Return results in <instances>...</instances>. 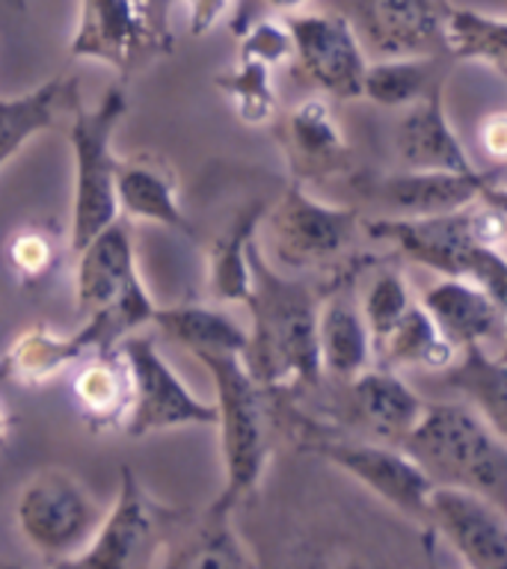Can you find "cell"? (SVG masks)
I'll list each match as a JSON object with an SVG mask.
<instances>
[{
  "mask_svg": "<svg viewBox=\"0 0 507 569\" xmlns=\"http://www.w3.org/2000/svg\"><path fill=\"white\" fill-rule=\"evenodd\" d=\"M274 69H267L265 62L243 60L229 71L217 74V89L229 98L231 110L238 113L243 124H267L276 116V89H274Z\"/></svg>",
  "mask_w": 507,
  "mask_h": 569,
  "instance_id": "d6a6232c",
  "label": "cell"
},
{
  "mask_svg": "<svg viewBox=\"0 0 507 569\" xmlns=\"http://www.w3.org/2000/svg\"><path fill=\"white\" fill-rule=\"evenodd\" d=\"M137 332L131 318L116 302L92 311L74 332H53L51 327L21 329L16 341L0 356V377L21 386H44L57 380L69 368H78L83 359L105 353L125 336Z\"/></svg>",
  "mask_w": 507,
  "mask_h": 569,
  "instance_id": "9c48e42d",
  "label": "cell"
},
{
  "mask_svg": "<svg viewBox=\"0 0 507 569\" xmlns=\"http://www.w3.org/2000/svg\"><path fill=\"white\" fill-rule=\"evenodd\" d=\"M172 567H217V569H243L252 567L247 546L238 540L231 528V516L205 513L193 537L181 542V549L172 551L167 560Z\"/></svg>",
  "mask_w": 507,
  "mask_h": 569,
  "instance_id": "1f68e13d",
  "label": "cell"
},
{
  "mask_svg": "<svg viewBox=\"0 0 507 569\" xmlns=\"http://www.w3.org/2000/svg\"><path fill=\"white\" fill-rule=\"evenodd\" d=\"M187 9L190 36H208L229 12L231 0H181Z\"/></svg>",
  "mask_w": 507,
  "mask_h": 569,
  "instance_id": "8d00e7d4",
  "label": "cell"
},
{
  "mask_svg": "<svg viewBox=\"0 0 507 569\" xmlns=\"http://www.w3.org/2000/svg\"><path fill=\"white\" fill-rule=\"evenodd\" d=\"M7 258L18 282L33 284L51 273L53 261H57V249L53 240L39 229H21L12 234L7 247Z\"/></svg>",
  "mask_w": 507,
  "mask_h": 569,
  "instance_id": "d590c367",
  "label": "cell"
},
{
  "mask_svg": "<svg viewBox=\"0 0 507 569\" xmlns=\"http://www.w3.org/2000/svg\"><path fill=\"white\" fill-rule=\"evenodd\" d=\"M116 208L125 220H146L155 226L185 231L190 234V222L178 199L176 176L155 160H125L116 167Z\"/></svg>",
  "mask_w": 507,
  "mask_h": 569,
  "instance_id": "603a6c76",
  "label": "cell"
},
{
  "mask_svg": "<svg viewBox=\"0 0 507 569\" xmlns=\"http://www.w3.org/2000/svg\"><path fill=\"white\" fill-rule=\"evenodd\" d=\"M311 448L324 460L359 480L365 489H371L386 505L412 519H425L434 480L427 478L421 466L400 445L380 442V439H315Z\"/></svg>",
  "mask_w": 507,
  "mask_h": 569,
  "instance_id": "4fadbf2b",
  "label": "cell"
},
{
  "mask_svg": "<svg viewBox=\"0 0 507 569\" xmlns=\"http://www.w3.org/2000/svg\"><path fill=\"white\" fill-rule=\"evenodd\" d=\"M265 217L270 226L276 261L294 270L324 264L341 256V249L354 240L359 226L354 208L320 202L306 193L300 178L285 187L279 202L265 211Z\"/></svg>",
  "mask_w": 507,
  "mask_h": 569,
  "instance_id": "8fae6325",
  "label": "cell"
},
{
  "mask_svg": "<svg viewBox=\"0 0 507 569\" xmlns=\"http://www.w3.org/2000/svg\"><path fill=\"white\" fill-rule=\"evenodd\" d=\"M400 448L434 483L466 487L501 501L507 487L505 436L469 403H425Z\"/></svg>",
  "mask_w": 507,
  "mask_h": 569,
  "instance_id": "277c9868",
  "label": "cell"
},
{
  "mask_svg": "<svg viewBox=\"0 0 507 569\" xmlns=\"http://www.w3.org/2000/svg\"><path fill=\"white\" fill-rule=\"evenodd\" d=\"M439 62L436 53L425 57H389V60L368 62L362 78V98L377 107L404 110L407 104L418 101L427 89L439 83Z\"/></svg>",
  "mask_w": 507,
  "mask_h": 569,
  "instance_id": "4dcf8cb0",
  "label": "cell"
},
{
  "mask_svg": "<svg viewBox=\"0 0 507 569\" xmlns=\"http://www.w3.org/2000/svg\"><path fill=\"white\" fill-rule=\"evenodd\" d=\"M105 507L69 469L33 471L18 492L16 522L30 549L57 563H71L101 525Z\"/></svg>",
  "mask_w": 507,
  "mask_h": 569,
  "instance_id": "52a82bcc",
  "label": "cell"
},
{
  "mask_svg": "<svg viewBox=\"0 0 507 569\" xmlns=\"http://www.w3.org/2000/svg\"><path fill=\"white\" fill-rule=\"evenodd\" d=\"M418 302L457 350L466 345L501 347L505 341V302L469 279L443 276Z\"/></svg>",
  "mask_w": 507,
  "mask_h": 569,
  "instance_id": "e0dca14e",
  "label": "cell"
},
{
  "mask_svg": "<svg viewBox=\"0 0 507 569\" xmlns=\"http://www.w3.org/2000/svg\"><path fill=\"white\" fill-rule=\"evenodd\" d=\"M193 356L211 373L213 409H217L213 427H220L222 475H226L220 496L213 498L208 513L231 516L243 498L256 492L270 460L267 389L249 371L243 353L193 350Z\"/></svg>",
  "mask_w": 507,
  "mask_h": 569,
  "instance_id": "3957f363",
  "label": "cell"
},
{
  "mask_svg": "<svg viewBox=\"0 0 507 569\" xmlns=\"http://www.w3.org/2000/svg\"><path fill=\"white\" fill-rule=\"evenodd\" d=\"M457 347L443 336L434 318L421 309V302L412 300L409 309L395 320V327L374 345V362L382 368H425V371H443L454 362Z\"/></svg>",
  "mask_w": 507,
  "mask_h": 569,
  "instance_id": "83f0119b",
  "label": "cell"
},
{
  "mask_svg": "<svg viewBox=\"0 0 507 569\" xmlns=\"http://www.w3.org/2000/svg\"><path fill=\"white\" fill-rule=\"evenodd\" d=\"M421 522L430 525L466 567L501 569L507 563V516L496 498L434 483Z\"/></svg>",
  "mask_w": 507,
  "mask_h": 569,
  "instance_id": "7c38bea8",
  "label": "cell"
},
{
  "mask_svg": "<svg viewBox=\"0 0 507 569\" xmlns=\"http://www.w3.org/2000/svg\"><path fill=\"white\" fill-rule=\"evenodd\" d=\"M395 149L407 169H475L445 110V80L400 110Z\"/></svg>",
  "mask_w": 507,
  "mask_h": 569,
  "instance_id": "d6986e66",
  "label": "cell"
},
{
  "mask_svg": "<svg viewBox=\"0 0 507 569\" xmlns=\"http://www.w3.org/2000/svg\"><path fill=\"white\" fill-rule=\"evenodd\" d=\"M478 137H480V146L487 151L489 158L496 167L505 163V154H507V128H505V113H493V116H484V122L478 128Z\"/></svg>",
  "mask_w": 507,
  "mask_h": 569,
  "instance_id": "74e56055",
  "label": "cell"
},
{
  "mask_svg": "<svg viewBox=\"0 0 507 569\" xmlns=\"http://www.w3.org/2000/svg\"><path fill=\"white\" fill-rule=\"evenodd\" d=\"M386 208L404 217L448 213L469 208L480 199L505 202L501 167L493 169H404L380 181Z\"/></svg>",
  "mask_w": 507,
  "mask_h": 569,
  "instance_id": "9a60e30c",
  "label": "cell"
},
{
  "mask_svg": "<svg viewBox=\"0 0 507 569\" xmlns=\"http://www.w3.org/2000/svg\"><path fill=\"white\" fill-rule=\"evenodd\" d=\"M291 30L285 24V18H256L240 30V57L243 60H256L265 62L267 69H279L285 62H291Z\"/></svg>",
  "mask_w": 507,
  "mask_h": 569,
  "instance_id": "e575fe53",
  "label": "cell"
},
{
  "mask_svg": "<svg viewBox=\"0 0 507 569\" xmlns=\"http://www.w3.org/2000/svg\"><path fill=\"white\" fill-rule=\"evenodd\" d=\"M71 391L83 421L98 433L122 430L131 409V371L119 347L83 359L74 371Z\"/></svg>",
  "mask_w": 507,
  "mask_h": 569,
  "instance_id": "cb8c5ba5",
  "label": "cell"
},
{
  "mask_svg": "<svg viewBox=\"0 0 507 569\" xmlns=\"http://www.w3.org/2000/svg\"><path fill=\"white\" fill-rule=\"evenodd\" d=\"M267 204L249 202L240 208L226 229L211 240L208 261H205V284L211 300L217 302H240L247 306L252 291V267H249V247L256 243V231L265 220Z\"/></svg>",
  "mask_w": 507,
  "mask_h": 569,
  "instance_id": "d4e9b609",
  "label": "cell"
},
{
  "mask_svg": "<svg viewBox=\"0 0 507 569\" xmlns=\"http://www.w3.org/2000/svg\"><path fill=\"white\" fill-rule=\"evenodd\" d=\"M448 389L460 391L469 407L498 433H507V362L501 347L466 345L457 350L454 362L443 368Z\"/></svg>",
  "mask_w": 507,
  "mask_h": 569,
  "instance_id": "4316f807",
  "label": "cell"
},
{
  "mask_svg": "<svg viewBox=\"0 0 507 569\" xmlns=\"http://www.w3.org/2000/svg\"><path fill=\"white\" fill-rule=\"evenodd\" d=\"M416 300L409 293V284L404 279L400 270L395 267H382L380 273L374 276L368 288H365L362 300H359V309H362V318L368 323V332H371V345H377L391 327L395 320L409 309V302Z\"/></svg>",
  "mask_w": 507,
  "mask_h": 569,
  "instance_id": "836d02e7",
  "label": "cell"
},
{
  "mask_svg": "<svg viewBox=\"0 0 507 569\" xmlns=\"http://www.w3.org/2000/svg\"><path fill=\"white\" fill-rule=\"evenodd\" d=\"M507 21L469 7H445L439 21V44L460 62H478L507 74Z\"/></svg>",
  "mask_w": 507,
  "mask_h": 569,
  "instance_id": "f1b7e54d",
  "label": "cell"
},
{
  "mask_svg": "<svg viewBox=\"0 0 507 569\" xmlns=\"http://www.w3.org/2000/svg\"><path fill=\"white\" fill-rule=\"evenodd\" d=\"M252 291L247 309L252 327L247 332L249 371L267 391L309 389L324 377L318 362V300L302 282L282 276L249 247Z\"/></svg>",
  "mask_w": 507,
  "mask_h": 569,
  "instance_id": "7a4b0ae2",
  "label": "cell"
},
{
  "mask_svg": "<svg viewBox=\"0 0 507 569\" xmlns=\"http://www.w3.org/2000/svg\"><path fill=\"white\" fill-rule=\"evenodd\" d=\"M78 101V80L51 78L21 96L0 98V169L39 133L57 124L60 113Z\"/></svg>",
  "mask_w": 507,
  "mask_h": 569,
  "instance_id": "484cf974",
  "label": "cell"
},
{
  "mask_svg": "<svg viewBox=\"0 0 507 569\" xmlns=\"http://www.w3.org/2000/svg\"><path fill=\"white\" fill-rule=\"evenodd\" d=\"M439 0H354V24L365 53L377 60L425 57L439 44Z\"/></svg>",
  "mask_w": 507,
  "mask_h": 569,
  "instance_id": "2e32d148",
  "label": "cell"
},
{
  "mask_svg": "<svg viewBox=\"0 0 507 569\" xmlns=\"http://www.w3.org/2000/svg\"><path fill=\"white\" fill-rule=\"evenodd\" d=\"M74 256H78L74 309L80 318H89L92 311L105 309L107 302H113L125 288H131L140 279L133 234L125 217H116L110 226L92 234Z\"/></svg>",
  "mask_w": 507,
  "mask_h": 569,
  "instance_id": "ac0fdd59",
  "label": "cell"
},
{
  "mask_svg": "<svg viewBox=\"0 0 507 569\" xmlns=\"http://www.w3.org/2000/svg\"><path fill=\"white\" fill-rule=\"evenodd\" d=\"M158 525L160 510L155 498L146 492L137 471L131 466H122L113 505L101 516L96 537L71 563L98 569L142 567L151 560V546L158 540Z\"/></svg>",
  "mask_w": 507,
  "mask_h": 569,
  "instance_id": "5bb4252c",
  "label": "cell"
},
{
  "mask_svg": "<svg viewBox=\"0 0 507 569\" xmlns=\"http://www.w3.org/2000/svg\"><path fill=\"white\" fill-rule=\"evenodd\" d=\"M151 327L193 350H235L247 353V329L229 311L213 306H158Z\"/></svg>",
  "mask_w": 507,
  "mask_h": 569,
  "instance_id": "f546056e",
  "label": "cell"
},
{
  "mask_svg": "<svg viewBox=\"0 0 507 569\" xmlns=\"http://www.w3.org/2000/svg\"><path fill=\"white\" fill-rule=\"evenodd\" d=\"M125 113H128V96L122 87L107 89L96 107L89 110L78 107L71 113L69 243L74 252L119 217L113 187L119 154L113 149V137Z\"/></svg>",
  "mask_w": 507,
  "mask_h": 569,
  "instance_id": "5b68a950",
  "label": "cell"
},
{
  "mask_svg": "<svg viewBox=\"0 0 507 569\" xmlns=\"http://www.w3.org/2000/svg\"><path fill=\"white\" fill-rule=\"evenodd\" d=\"M285 24L291 30L294 66L311 87L338 101L362 98L368 53L350 18L338 12H291Z\"/></svg>",
  "mask_w": 507,
  "mask_h": 569,
  "instance_id": "30bf717a",
  "label": "cell"
},
{
  "mask_svg": "<svg viewBox=\"0 0 507 569\" xmlns=\"http://www.w3.org/2000/svg\"><path fill=\"white\" fill-rule=\"evenodd\" d=\"M172 3L176 0H80L69 53L74 60L101 62L119 74H131L172 51Z\"/></svg>",
  "mask_w": 507,
  "mask_h": 569,
  "instance_id": "8992f818",
  "label": "cell"
},
{
  "mask_svg": "<svg viewBox=\"0 0 507 569\" xmlns=\"http://www.w3.org/2000/svg\"><path fill=\"white\" fill-rule=\"evenodd\" d=\"M318 362L329 380L347 382L374 365V345L359 300L350 291L329 293L318 309Z\"/></svg>",
  "mask_w": 507,
  "mask_h": 569,
  "instance_id": "7402d4cb",
  "label": "cell"
},
{
  "mask_svg": "<svg viewBox=\"0 0 507 569\" xmlns=\"http://www.w3.org/2000/svg\"><path fill=\"white\" fill-rule=\"evenodd\" d=\"M128 371H131V409L122 433L131 439L163 433L172 427H213L217 409L213 400H202L181 373L158 350V341L146 332H131L119 341Z\"/></svg>",
  "mask_w": 507,
  "mask_h": 569,
  "instance_id": "ba28073f",
  "label": "cell"
},
{
  "mask_svg": "<svg viewBox=\"0 0 507 569\" xmlns=\"http://www.w3.org/2000/svg\"><path fill=\"white\" fill-rule=\"evenodd\" d=\"M252 3L258 9H265V16H291V12H300L306 0H252Z\"/></svg>",
  "mask_w": 507,
  "mask_h": 569,
  "instance_id": "f35d334b",
  "label": "cell"
},
{
  "mask_svg": "<svg viewBox=\"0 0 507 569\" xmlns=\"http://www.w3.org/2000/svg\"><path fill=\"white\" fill-rule=\"evenodd\" d=\"M9 430H12V418L7 416V409L0 407V448H3V445H7Z\"/></svg>",
  "mask_w": 507,
  "mask_h": 569,
  "instance_id": "ab89813d",
  "label": "cell"
},
{
  "mask_svg": "<svg viewBox=\"0 0 507 569\" xmlns=\"http://www.w3.org/2000/svg\"><path fill=\"white\" fill-rule=\"evenodd\" d=\"M279 140H282L291 169L297 167L300 176H327L347 163L350 146L345 133L338 128L332 107L327 98L311 96L302 98L291 113L279 124Z\"/></svg>",
  "mask_w": 507,
  "mask_h": 569,
  "instance_id": "44dd1931",
  "label": "cell"
},
{
  "mask_svg": "<svg viewBox=\"0 0 507 569\" xmlns=\"http://www.w3.org/2000/svg\"><path fill=\"white\" fill-rule=\"evenodd\" d=\"M362 231L371 240L391 243L416 264L439 276L469 279L505 302V202L480 199L460 211L425 217L391 213L362 222Z\"/></svg>",
  "mask_w": 507,
  "mask_h": 569,
  "instance_id": "6da1fadb",
  "label": "cell"
},
{
  "mask_svg": "<svg viewBox=\"0 0 507 569\" xmlns=\"http://www.w3.org/2000/svg\"><path fill=\"white\" fill-rule=\"evenodd\" d=\"M354 418L368 430L371 439L398 445L412 430L425 409V400L395 368L368 365L354 380H347Z\"/></svg>",
  "mask_w": 507,
  "mask_h": 569,
  "instance_id": "ffe728a7",
  "label": "cell"
}]
</instances>
